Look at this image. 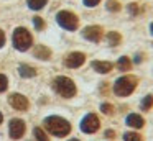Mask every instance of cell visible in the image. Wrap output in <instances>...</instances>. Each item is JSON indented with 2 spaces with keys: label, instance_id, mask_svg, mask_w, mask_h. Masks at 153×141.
I'll return each instance as SVG.
<instances>
[{
  "label": "cell",
  "instance_id": "6da1fadb",
  "mask_svg": "<svg viewBox=\"0 0 153 141\" xmlns=\"http://www.w3.org/2000/svg\"><path fill=\"white\" fill-rule=\"evenodd\" d=\"M43 125L46 128V131L53 136L63 138L68 136L71 133V123L66 120V118L59 117V115H51V117H46L43 120Z\"/></svg>",
  "mask_w": 153,
  "mask_h": 141
},
{
  "label": "cell",
  "instance_id": "7a4b0ae2",
  "mask_svg": "<svg viewBox=\"0 0 153 141\" xmlns=\"http://www.w3.org/2000/svg\"><path fill=\"white\" fill-rule=\"evenodd\" d=\"M137 87H138V77L133 74H123L114 82L112 90L117 97H128L137 90Z\"/></svg>",
  "mask_w": 153,
  "mask_h": 141
},
{
  "label": "cell",
  "instance_id": "3957f363",
  "mask_svg": "<svg viewBox=\"0 0 153 141\" xmlns=\"http://www.w3.org/2000/svg\"><path fill=\"white\" fill-rule=\"evenodd\" d=\"M53 89L56 90V94H59L61 97H64V98L74 97L76 92H77V87H76V84H74V80L69 77H66V75H58L53 80Z\"/></svg>",
  "mask_w": 153,
  "mask_h": 141
},
{
  "label": "cell",
  "instance_id": "277c9868",
  "mask_svg": "<svg viewBox=\"0 0 153 141\" xmlns=\"http://www.w3.org/2000/svg\"><path fill=\"white\" fill-rule=\"evenodd\" d=\"M12 43H13V48L17 51H27L33 44V38H31L30 31L27 28L18 26V28H15L13 35H12Z\"/></svg>",
  "mask_w": 153,
  "mask_h": 141
},
{
  "label": "cell",
  "instance_id": "5b68a950",
  "mask_svg": "<svg viewBox=\"0 0 153 141\" xmlns=\"http://www.w3.org/2000/svg\"><path fill=\"white\" fill-rule=\"evenodd\" d=\"M56 21L58 25L61 26L66 31H76L77 26H79V18L77 15H74L69 10H61V12L56 13Z\"/></svg>",
  "mask_w": 153,
  "mask_h": 141
},
{
  "label": "cell",
  "instance_id": "8992f818",
  "mask_svg": "<svg viewBox=\"0 0 153 141\" xmlns=\"http://www.w3.org/2000/svg\"><path fill=\"white\" fill-rule=\"evenodd\" d=\"M79 128H81V131H82V133H86V134L97 133V131H99V128H100L99 117H97L96 113L84 115V118L81 120V123H79Z\"/></svg>",
  "mask_w": 153,
  "mask_h": 141
},
{
  "label": "cell",
  "instance_id": "52a82bcc",
  "mask_svg": "<svg viewBox=\"0 0 153 141\" xmlns=\"http://www.w3.org/2000/svg\"><path fill=\"white\" fill-rule=\"evenodd\" d=\"M82 38L91 43H100L104 39V28L99 25H89L82 30Z\"/></svg>",
  "mask_w": 153,
  "mask_h": 141
},
{
  "label": "cell",
  "instance_id": "ba28073f",
  "mask_svg": "<svg viewBox=\"0 0 153 141\" xmlns=\"http://www.w3.org/2000/svg\"><path fill=\"white\" fill-rule=\"evenodd\" d=\"M25 130H27V125L20 118H12L10 123H8V134H10L12 140H20L25 134Z\"/></svg>",
  "mask_w": 153,
  "mask_h": 141
},
{
  "label": "cell",
  "instance_id": "9c48e42d",
  "mask_svg": "<svg viewBox=\"0 0 153 141\" xmlns=\"http://www.w3.org/2000/svg\"><path fill=\"white\" fill-rule=\"evenodd\" d=\"M86 62V54L81 51H73L64 58V66L69 69H77Z\"/></svg>",
  "mask_w": 153,
  "mask_h": 141
},
{
  "label": "cell",
  "instance_id": "30bf717a",
  "mask_svg": "<svg viewBox=\"0 0 153 141\" xmlns=\"http://www.w3.org/2000/svg\"><path fill=\"white\" fill-rule=\"evenodd\" d=\"M8 103H10L15 110H18V111H27L28 107H30L28 98L25 97V95H22V94H12L10 98H8Z\"/></svg>",
  "mask_w": 153,
  "mask_h": 141
},
{
  "label": "cell",
  "instance_id": "8fae6325",
  "mask_svg": "<svg viewBox=\"0 0 153 141\" xmlns=\"http://www.w3.org/2000/svg\"><path fill=\"white\" fill-rule=\"evenodd\" d=\"M125 125L130 126L132 130H140V128L145 126V118L140 113H128L125 118Z\"/></svg>",
  "mask_w": 153,
  "mask_h": 141
},
{
  "label": "cell",
  "instance_id": "7c38bea8",
  "mask_svg": "<svg viewBox=\"0 0 153 141\" xmlns=\"http://www.w3.org/2000/svg\"><path fill=\"white\" fill-rule=\"evenodd\" d=\"M91 67H92L97 74H109V72H112L114 64L110 61H92L91 62Z\"/></svg>",
  "mask_w": 153,
  "mask_h": 141
},
{
  "label": "cell",
  "instance_id": "4fadbf2b",
  "mask_svg": "<svg viewBox=\"0 0 153 141\" xmlns=\"http://www.w3.org/2000/svg\"><path fill=\"white\" fill-rule=\"evenodd\" d=\"M33 52H35V56H36L38 59H41V61H48V59L51 58V49H50V48H46L45 44H38V46H35Z\"/></svg>",
  "mask_w": 153,
  "mask_h": 141
},
{
  "label": "cell",
  "instance_id": "5bb4252c",
  "mask_svg": "<svg viewBox=\"0 0 153 141\" xmlns=\"http://www.w3.org/2000/svg\"><path fill=\"white\" fill-rule=\"evenodd\" d=\"M132 66H133V62L128 56H122V58H119V61L115 62V67L122 72H128L130 69H132Z\"/></svg>",
  "mask_w": 153,
  "mask_h": 141
},
{
  "label": "cell",
  "instance_id": "9a60e30c",
  "mask_svg": "<svg viewBox=\"0 0 153 141\" xmlns=\"http://www.w3.org/2000/svg\"><path fill=\"white\" fill-rule=\"evenodd\" d=\"M105 41L109 46H119L122 43V35L119 31H107L105 33Z\"/></svg>",
  "mask_w": 153,
  "mask_h": 141
},
{
  "label": "cell",
  "instance_id": "2e32d148",
  "mask_svg": "<svg viewBox=\"0 0 153 141\" xmlns=\"http://www.w3.org/2000/svg\"><path fill=\"white\" fill-rule=\"evenodd\" d=\"M18 72H20V75H22V77H25V79L35 77V75L38 74L36 69L31 67V66H28V64H20V67H18Z\"/></svg>",
  "mask_w": 153,
  "mask_h": 141
},
{
  "label": "cell",
  "instance_id": "e0dca14e",
  "mask_svg": "<svg viewBox=\"0 0 153 141\" xmlns=\"http://www.w3.org/2000/svg\"><path fill=\"white\" fill-rule=\"evenodd\" d=\"M152 108H153V94H148L142 98V102H140V110L150 111Z\"/></svg>",
  "mask_w": 153,
  "mask_h": 141
},
{
  "label": "cell",
  "instance_id": "ac0fdd59",
  "mask_svg": "<svg viewBox=\"0 0 153 141\" xmlns=\"http://www.w3.org/2000/svg\"><path fill=\"white\" fill-rule=\"evenodd\" d=\"M122 138H123V141H143V136L137 130L125 131V133L122 134Z\"/></svg>",
  "mask_w": 153,
  "mask_h": 141
},
{
  "label": "cell",
  "instance_id": "d6986e66",
  "mask_svg": "<svg viewBox=\"0 0 153 141\" xmlns=\"http://www.w3.org/2000/svg\"><path fill=\"white\" fill-rule=\"evenodd\" d=\"M105 8L109 10V12H112V13H117V12L122 10V5H120L119 0H107V2H105Z\"/></svg>",
  "mask_w": 153,
  "mask_h": 141
},
{
  "label": "cell",
  "instance_id": "ffe728a7",
  "mask_svg": "<svg viewBox=\"0 0 153 141\" xmlns=\"http://www.w3.org/2000/svg\"><path fill=\"white\" fill-rule=\"evenodd\" d=\"M48 3V0H27V5L31 10H41Z\"/></svg>",
  "mask_w": 153,
  "mask_h": 141
},
{
  "label": "cell",
  "instance_id": "44dd1931",
  "mask_svg": "<svg viewBox=\"0 0 153 141\" xmlns=\"http://www.w3.org/2000/svg\"><path fill=\"white\" fill-rule=\"evenodd\" d=\"M33 136H35V140L36 141H50V138H48V134L45 133L41 128H38V126H35L33 128Z\"/></svg>",
  "mask_w": 153,
  "mask_h": 141
},
{
  "label": "cell",
  "instance_id": "7402d4cb",
  "mask_svg": "<svg viewBox=\"0 0 153 141\" xmlns=\"http://www.w3.org/2000/svg\"><path fill=\"white\" fill-rule=\"evenodd\" d=\"M100 111H102L104 115H114V105L109 103V102H104V103H100Z\"/></svg>",
  "mask_w": 153,
  "mask_h": 141
},
{
  "label": "cell",
  "instance_id": "603a6c76",
  "mask_svg": "<svg viewBox=\"0 0 153 141\" xmlns=\"http://www.w3.org/2000/svg\"><path fill=\"white\" fill-rule=\"evenodd\" d=\"M127 10H128V13H130L132 16H137L140 12H142V10H140V5H138V3H128Z\"/></svg>",
  "mask_w": 153,
  "mask_h": 141
},
{
  "label": "cell",
  "instance_id": "cb8c5ba5",
  "mask_svg": "<svg viewBox=\"0 0 153 141\" xmlns=\"http://www.w3.org/2000/svg\"><path fill=\"white\" fill-rule=\"evenodd\" d=\"M33 26L38 30V31H43V30H45L43 18H41V16H35V18H33Z\"/></svg>",
  "mask_w": 153,
  "mask_h": 141
},
{
  "label": "cell",
  "instance_id": "d4e9b609",
  "mask_svg": "<svg viewBox=\"0 0 153 141\" xmlns=\"http://www.w3.org/2000/svg\"><path fill=\"white\" fill-rule=\"evenodd\" d=\"M7 89H8V79H7V75L0 74V94H2V92H5Z\"/></svg>",
  "mask_w": 153,
  "mask_h": 141
},
{
  "label": "cell",
  "instance_id": "484cf974",
  "mask_svg": "<svg viewBox=\"0 0 153 141\" xmlns=\"http://www.w3.org/2000/svg\"><path fill=\"white\" fill-rule=\"evenodd\" d=\"M100 2H102V0H82V3H84L86 7H89V8H94V7H97Z\"/></svg>",
  "mask_w": 153,
  "mask_h": 141
},
{
  "label": "cell",
  "instance_id": "4316f807",
  "mask_svg": "<svg viewBox=\"0 0 153 141\" xmlns=\"http://www.w3.org/2000/svg\"><path fill=\"white\" fill-rule=\"evenodd\" d=\"M104 136H105L107 140H114V138H115V131L114 130H105L104 131Z\"/></svg>",
  "mask_w": 153,
  "mask_h": 141
},
{
  "label": "cell",
  "instance_id": "83f0119b",
  "mask_svg": "<svg viewBox=\"0 0 153 141\" xmlns=\"http://www.w3.org/2000/svg\"><path fill=\"white\" fill-rule=\"evenodd\" d=\"M5 44V33H4V30H0V48Z\"/></svg>",
  "mask_w": 153,
  "mask_h": 141
},
{
  "label": "cell",
  "instance_id": "f1b7e54d",
  "mask_svg": "<svg viewBox=\"0 0 153 141\" xmlns=\"http://www.w3.org/2000/svg\"><path fill=\"white\" fill-rule=\"evenodd\" d=\"M133 61H135V64H138V62H142V61H143V54H142V52H138V54L135 56V59H133Z\"/></svg>",
  "mask_w": 153,
  "mask_h": 141
},
{
  "label": "cell",
  "instance_id": "f546056e",
  "mask_svg": "<svg viewBox=\"0 0 153 141\" xmlns=\"http://www.w3.org/2000/svg\"><path fill=\"white\" fill-rule=\"evenodd\" d=\"M150 33H152V36H153V21H152V25H150Z\"/></svg>",
  "mask_w": 153,
  "mask_h": 141
},
{
  "label": "cell",
  "instance_id": "4dcf8cb0",
  "mask_svg": "<svg viewBox=\"0 0 153 141\" xmlns=\"http://www.w3.org/2000/svg\"><path fill=\"white\" fill-rule=\"evenodd\" d=\"M2 121H4V115H2V111H0V125H2Z\"/></svg>",
  "mask_w": 153,
  "mask_h": 141
},
{
  "label": "cell",
  "instance_id": "1f68e13d",
  "mask_svg": "<svg viewBox=\"0 0 153 141\" xmlns=\"http://www.w3.org/2000/svg\"><path fill=\"white\" fill-rule=\"evenodd\" d=\"M68 141H81V140H77V138H71V140H68Z\"/></svg>",
  "mask_w": 153,
  "mask_h": 141
}]
</instances>
